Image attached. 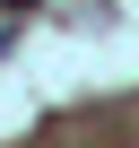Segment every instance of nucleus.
Masks as SVG:
<instances>
[{"mask_svg":"<svg viewBox=\"0 0 139 148\" xmlns=\"http://www.w3.org/2000/svg\"><path fill=\"white\" fill-rule=\"evenodd\" d=\"M0 9H26V0H0Z\"/></svg>","mask_w":139,"mask_h":148,"instance_id":"f257e3e1","label":"nucleus"}]
</instances>
